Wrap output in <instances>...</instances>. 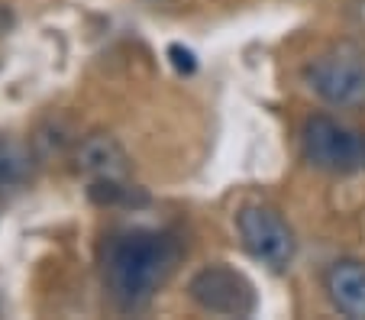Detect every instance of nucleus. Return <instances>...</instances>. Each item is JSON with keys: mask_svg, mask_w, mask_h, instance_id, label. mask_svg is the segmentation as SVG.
<instances>
[{"mask_svg": "<svg viewBox=\"0 0 365 320\" xmlns=\"http://www.w3.org/2000/svg\"><path fill=\"white\" fill-rule=\"evenodd\" d=\"M33 181V155L20 143L0 140V201L14 197Z\"/></svg>", "mask_w": 365, "mask_h": 320, "instance_id": "nucleus-8", "label": "nucleus"}, {"mask_svg": "<svg viewBox=\"0 0 365 320\" xmlns=\"http://www.w3.org/2000/svg\"><path fill=\"white\" fill-rule=\"evenodd\" d=\"M324 291L343 317L365 320V262L336 259L324 275Z\"/></svg>", "mask_w": 365, "mask_h": 320, "instance_id": "nucleus-7", "label": "nucleus"}, {"mask_svg": "<svg viewBox=\"0 0 365 320\" xmlns=\"http://www.w3.org/2000/svg\"><path fill=\"white\" fill-rule=\"evenodd\" d=\"M307 81L327 104L339 110L365 104V52L339 42L307 65Z\"/></svg>", "mask_w": 365, "mask_h": 320, "instance_id": "nucleus-2", "label": "nucleus"}, {"mask_svg": "<svg viewBox=\"0 0 365 320\" xmlns=\"http://www.w3.org/2000/svg\"><path fill=\"white\" fill-rule=\"evenodd\" d=\"M236 230H240L242 246L255 262H262L272 272L291 269L297 256V239L278 210L265 207V204H249L236 214Z\"/></svg>", "mask_w": 365, "mask_h": 320, "instance_id": "nucleus-4", "label": "nucleus"}, {"mask_svg": "<svg viewBox=\"0 0 365 320\" xmlns=\"http://www.w3.org/2000/svg\"><path fill=\"white\" fill-rule=\"evenodd\" d=\"M301 146H304V159L314 168H320V172L349 175L365 168V136L336 123L327 113L307 117V123L301 130Z\"/></svg>", "mask_w": 365, "mask_h": 320, "instance_id": "nucleus-3", "label": "nucleus"}, {"mask_svg": "<svg viewBox=\"0 0 365 320\" xmlns=\"http://www.w3.org/2000/svg\"><path fill=\"white\" fill-rule=\"evenodd\" d=\"M187 294L197 307L220 317H249L255 311V291L252 282L242 272L230 269V265H204L191 279Z\"/></svg>", "mask_w": 365, "mask_h": 320, "instance_id": "nucleus-5", "label": "nucleus"}, {"mask_svg": "<svg viewBox=\"0 0 365 320\" xmlns=\"http://www.w3.org/2000/svg\"><path fill=\"white\" fill-rule=\"evenodd\" d=\"M78 172L88 175V181H126L130 175V155L110 133H91L84 136L75 153Z\"/></svg>", "mask_w": 365, "mask_h": 320, "instance_id": "nucleus-6", "label": "nucleus"}, {"mask_svg": "<svg viewBox=\"0 0 365 320\" xmlns=\"http://www.w3.org/2000/svg\"><path fill=\"white\" fill-rule=\"evenodd\" d=\"M4 26H7V7L0 4V33H4Z\"/></svg>", "mask_w": 365, "mask_h": 320, "instance_id": "nucleus-9", "label": "nucleus"}, {"mask_svg": "<svg viewBox=\"0 0 365 320\" xmlns=\"http://www.w3.org/2000/svg\"><path fill=\"white\" fill-rule=\"evenodd\" d=\"M181 259L178 239L159 230H126L103 246V288L123 311L145 307L172 279Z\"/></svg>", "mask_w": 365, "mask_h": 320, "instance_id": "nucleus-1", "label": "nucleus"}]
</instances>
